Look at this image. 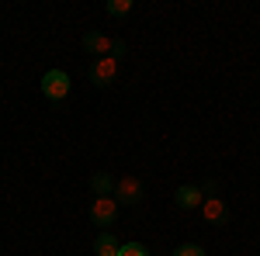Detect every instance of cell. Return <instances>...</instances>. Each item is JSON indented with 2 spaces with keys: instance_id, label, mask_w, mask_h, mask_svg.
Returning a JSON list of instances; mask_svg holds the SVG:
<instances>
[{
  "instance_id": "obj_1",
  "label": "cell",
  "mask_w": 260,
  "mask_h": 256,
  "mask_svg": "<svg viewBox=\"0 0 260 256\" xmlns=\"http://www.w3.org/2000/svg\"><path fill=\"white\" fill-rule=\"evenodd\" d=\"M70 87H73V80L66 69H49V73H42L39 80V90L45 100H52V104H59V100L70 97Z\"/></svg>"
},
{
  "instance_id": "obj_2",
  "label": "cell",
  "mask_w": 260,
  "mask_h": 256,
  "mask_svg": "<svg viewBox=\"0 0 260 256\" xmlns=\"http://www.w3.org/2000/svg\"><path fill=\"white\" fill-rule=\"evenodd\" d=\"M87 215H90V222H94L98 229H104V232H108V229H111V225L118 222L121 204L115 201V197H94V201H90V211H87Z\"/></svg>"
},
{
  "instance_id": "obj_3",
  "label": "cell",
  "mask_w": 260,
  "mask_h": 256,
  "mask_svg": "<svg viewBox=\"0 0 260 256\" xmlns=\"http://www.w3.org/2000/svg\"><path fill=\"white\" fill-rule=\"evenodd\" d=\"M142 194H146V187H142L139 177H118L115 180V201H118L121 208H132V204H139Z\"/></svg>"
},
{
  "instance_id": "obj_4",
  "label": "cell",
  "mask_w": 260,
  "mask_h": 256,
  "mask_svg": "<svg viewBox=\"0 0 260 256\" xmlns=\"http://www.w3.org/2000/svg\"><path fill=\"white\" fill-rule=\"evenodd\" d=\"M118 66H121V62L115 59V56L94 59V62H90V83H94V87H101V90H108V87L118 80Z\"/></svg>"
},
{
  "instance_id": "obj_5",
  "label": "cell",
  "mask_w": 260,
  "mask_h": 256,
  "mask_svg": "<svg viewBox=\"0 0 260 256\" xmlns=\"http://www.w3.org/2000/svg\"><path fill=\"white\" fill-rule=\"evenodd\" d=\"M201 215H205V222H208V225L222 229V225L229 222V204H225L222 197L212 194V197H205V201H201Z\"/></svg>"
},
{
  "instance_id": "obj_6",
  "label": "cell",
  "mask_w": 260,
  "mask_h": 256,
  "mask_svg": "<svg viewBox=\"0 0 260 256\" xmlns=\"http://www.w3.org/2000/svg\"><path fill=\"white\" fill-rule=\"evenodd\" d=\"M83 49H87L90 56L104 59V56H111V49H115V39H108L104 31H87V35H83Z\"/></svg>"
},
{
  "instance_id": "obj_7",
  "label": "cell",
  "mask_w": 260,
  "mask_h": 256,
  "mask_svg": "<svg viewBox=\"0 0 260 256\" xmlns=\"http://www.w3.org/2000/svg\"><path fill=\"white\" fill-rule=\"evenodd\" d=\"M174 201H177V208H184V211H194V208H201V201H205V191L194 187V184H184V187H177Z\"/></svg>"
},
{
  "instance_id": "obj_8",
  "label": "cell",
  "mask_w": 260,
  "mask_h": 256,
  "mask_svg": "<svg viewBox=\"0 0 260 256\" xmlns=\"http://www.w3.org/2000/svg\"><path fill=\"white\" fill-rule=\"evenodd\" d=\"M115 180L118 177H111L108 170H98V173L90 177V191H94V197H111L115 194Z\"/></svg>"
},
{
  "instance_id": "obj_9",
  "label": "cell",
  "mask_w": 260,
  "mask_h": 256,
  "mask_svg": "<svg viewBox=\"0 0 260 256\" xmlns=\"http://www.w3.org/2000/svg\"><path fill=\"white\" fill-rule=\"evenodd\" d=\"M118 249H121V242L111 232H101L94 239V256H118Z\"/></svg>"
},
{
  "instance_id": "obj_10",
  "label": "cell",
  "mask_w": 260,
  "mask_h": 256,
  "mask_svg": "<svg viewBox=\"0 0 260 256\" xmlns=\"http://www.w3.org/2000/svg\"><path fill=\"white\" fill-rule=\"evenodd\" d=\"M132 7H136L132 0H108V4H104V11H108L111 18H125V14H132Z\"/></svg>"
},
{
  "instance_id": "obj_11",
  "label": "cell",
  "mask_w": 260,
  "mask_h": 256,
  "mask_svg": "<svg viewBox=\"0 0 260 256\" xmlns=\"http://www.w3.org/2000/svg\"><path fill=\"white\" fill-rule=\"evenodd\" d=\"M118 256H149V249H146L142 242H121Z\"/></svg>"
},
{
  "instance_id": "obj_12",
  "label": "cell",
  "mask_w": 260,
  "mask_h": 256,
  "mask_svg": "<svg viewBox=\"0 0 260 256\" xmlns=\"http://www.w3.org/2000/svg\"><path fill=\"white\" fill-rule=\"evenodd\" d=\"M174 256H205V249H201L198 242H184V246L174 249Z\"/></svg>"
},
{
  "instance_id": "obj_13",
  "label": "cell",
  "mask_w": 260,
  "mask_h": 256,
  "mask_svg": "<svg viewBox=\"0 0 260 256\" xmlns=\"http://www.w3.org/2000/svg\"><path fill=\"white\" fill-rule=\"evenodd\" d=\"M125 49H128V45H125L121 39H115V49H111V56H115V59L121 62V56H125Z\"/></svg>"
}]
</instances>
